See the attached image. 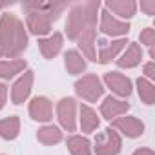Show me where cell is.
Listing matches in <instances>:
<instances>
[{
    "label": "cell",
    "mask_w": 155,
    "mask_h": 155,
    "mask_svg": "<svg viewBox=\"0 0 155 155\" xmlns=\"http://www.w3.org/2000/svg\"><path fill=\"white\" fill-rule=\"evenodd\" d=\"M64 64H66L68 73H71V75H79V73H82V71L86 69V60H84V57H82L79 51H75V49H71V51L66 53Z\"/></svg>",
    "instance_id": "16"
},
{
    "label": "cell",
    "mask_w": 155,
    "mask_h": 155,
    "mask_svg": "<svg viewBox=\"0 0 155 155\" xmlns=\"http://www.w3.org/2000/svg\"><path fill=\"white\" fill-rule=\"evenodd\" d=\"M133 155H155V153H153V150H150V148H140V150H135Z\"/></svg>",
    "instance_id": "29"
},
{
    "label": "cell",
    "mask_w": 155,
    "mask_h": 155,
    "mask_svg": "<svg viewBox=\"0 0 155 155\" xmlns=\"http://www.w3.org/2000/svg\"><path fill=\"white\" fill-rule=\"evenodd\" d=\"M144 73H146L148 79H155V64L153 62H148L144 66Z\"/></svg>",
    "instance_id": "27"
},
{
    "label": "cell",
    "mask_w": 155,
    "mask_h": 155,
    "mask_svg": "<svg viewBox=\"0 0 155 155\" xmlns=\"http://www.w3.org/2000/svg\"><path fill=\"white\" fill-rule=\"evenodd\" d=\"M140 9H144L146 15H155V0H150V2H140Z\"/></svg>",
    "instance_id": "26"
},
{
    "label": "cell",
    "mask_w": 155,
    "mask_h": 155,
    "mask_svg": "<svg viewBox=\"0 0 155 155\" xmlns=\"http://www.w3.org/2000/svg\"><path fill=\"white\" fill-rule=\"evenodd\" d=\"M75 91H77V95H81L84 101L95 102L99 97H102L104 86H102V82H101V79L97 75H84L82 79H79L75 82Z\"/></svg>",
    "instance_id": "4"
},
{
    "label": "cell",
    "mask_w": 155,
    "mask_h": 155,
    "mask_svg": "<svg viewBox=\"0 0 155 155\" xmlns=\"http://www.w3.org/2000/svg\"><path fill=\"white\" fill-rule=\"evenodd\" d=\"M22 9L26 11V22H28V29L33 33V35H48L49 31H51V18L46 15V13H42V11H38V9H35L29 2H26V4H22Z\"/></svg>",
    "instance_id": "3"
},
{
    "label": "cell",
    "mask_w": 155,
    "mask_h": 155,
    "mask_svg": "<svg viewBox=\"0 0 155 155\" xmlns=\"http://www.w3.org/2000/svg\"><path fill=\"white\" fill-rule=\"evenodd\" d=\"M6 97H8V88L0 82V110H2L4 104H6Z\"/></svg>",
    "instance_id": "28"
},
{
    "label": "cell",
    "mask_w": 155,
    "mask_h": 155,
    "mask_svg": "<svg viewBox=\"0 0 155 155\" xmlns=\"http://www.w3.org/2000/svg\"><path fill=\"white\" fill-rule=\"evenodd\" d=\"M38 48H40V51H42V55L46 58L57 57L60 48H62V35L60 33H53L49 38H40L38 40Z\"/></svg>",
    "instance_id": "14"
},
{
    "label": "cell",
    "mask_w": 155,
    "mask_h": 155,
    "mask_svg": "<svg viewBox=\"0 0 155 155\" xmlns=\"http://www.w3.org/2000/svg\"><path fill=\"white\" fill-rule=\"evenodd\" d=\"M106 8L111 9L113 13H117L122 18H130V17L135 15L137 4L133 0H110V2H106Z\"/></svg>",
    "instance_id": "15"
},
{
    "label": "cell",
    "mask_w": 155,
    "mask_h": 155,
    "mask_svg": "<svg viewBox=\"0 0 155 155\" xmlns=\"http://www.w3.org/2000/svg\"><path fill=\"white\" fill-rule=\"evenodd\" d=\"M81 128L84 133H91L99 128V117L90 106H81Z\"/></svg>",
    "instance_id": "20"
},
{
    "label": "cell",
    "mask_w": 155,
    "mask_h": 155,
    "mask_svg": "<svg viewBox=\"0 0 155 155\" xmlns=\"http://www.w3.org/2000/svg\"><path fill=\"white\" fill-rule=\"evenodd\" d=\"M111 126L115 130L122 131L126 137H139L144 131L142 120H139L135 117H119V119H113V124Z\"/></svg>",
    "instance_id": "10"
},
{
    "label": "cell",
    "mask_w": 155,
    "mask_h": 155,
    "mask_svg": "<svg viewBox=\"0 0 155 155\" xmlns=\"http://www.w3.org/2000/svg\"><path fill=\"white\" fill-rule=\"evenodd\" d=\"M28 48V35L24 24L15 15H2L0 18V57H18Z\"/></svg>",
    "instance_id": "2"
},
{
    "label": "cell",
    "mask_w": 155,
    "mask_h": 155,
    "mask_svg": "<svg viewBox=\"0 0 155 155\" xmlns=\"http://www.w3.org/2000/svg\"><path fill=\"white\" fill-rule=\"evenodd\" d=\"M126 38L120 40H113V42H101V55H99V62L101 64H108L111 58H115L124 48H126Z\"/></svg>",
    "instance_id": "13"
},
{
    "label": "cell",
    "mask_w": 155,
    "mask_h": 155,
    "mask_svg": "<svg viewBox=\"0 0 155 155\" xmlns=\"http://www.w3.org/2000/svg\"><path fill=\"white\" fill-rule=\"evenodd\" d=\"M68 150L71 151V155H91L90 140L81 135H73L68 139Z\"/></svg>",
    "instance_id": "22"
},
{
    "label": "cell",
    "mask_w": 155,
    "mask_h": 155,
    "mask_svg": "<svg viewBox=\"0 0 155 155\" xmlns=\"http://www.w3.org/2000/svg\"><path fill=\"white\" fill-rule=\"evenodd\" d=\"M101 4L97 2H84L71 8L68 22H66V33L68 38L77 40L79 48L90 60H97L95 55V28H97V11Z\"/></svg>",
    "instance_id": "1"
},
{
    "label": "cell",
    "mask_w": 155,
    "mask_h": 155,
    "mask_svg": "<svg viewBox=\"0 0 155 155\" xmlns=\"http://www.w3.org/2000/svg\"><path fill=\"white\" fill-rule=\"evenodd\" d=\"M31 86H33V71L28 69L24 71V75L13 84V90H11V99L15 104H22L29 93H31Z\"/></svg>",
    "instance_id": "7"
},
{
    "label": "cell",
    "mask_w": 155,
    "mask_h": 155,
    "mask_svg": "<svg viewBox=\"0 0 155 155\" xmlns=\"http://www.w3.org/2000/svg\"><path fill=\"white\" fill-rule=\"evenodd\" d=\"M57 113L62 128H66L68 131H75V101L69 97L62 99L57 106Z\"/></svg>",
    "instance_id": "9"
},
{
    "label": "cell",
    "mask_w": 155,
    "mask_h": 155,
    "mask_svg": "<svg viewBox=\"0 0 155 155\" xmlns=\"http://www.w3.org/2000/svg\"><path fill=\"white\" fill-rule=\"evenodd\" d=\"M26 69V60L24 58H15V60H2L0 62V79H11L17 73Z\"/></svg>",
    "instance_id": "17"
},
{
    "label": "cell",
    "mask_w": 155,
    "mask_h": 155,
    "mask_svg": "<svg viewBox=\"0 0 155 155\" xmlns=\"http://www.w3.org/2000/svg\"><path fill=\"white\" fill-rule=\"evenodd\" d=\"M18 131H20V120H18V117L11 115L8 119L0 120V137H2V139L11 140V139H15L18 135Z\"/></svg>",
    "instance_id": "21"
},
{
    "label": "cell",
    "mask_w": 155,
    "mask_h": 155,
    "mask_svg": "<svg viewBox=\"0 0 155 155\" xmlns=\"http://www.w3.org/2000/svg\"><path fill=\"white\" fill-rule=\"evenodd\" d=\"M120 146H122V140H120L119 133L111 128L104 130L95 139V153L97 155H117L120 151Z\"/></svg>",
    "instance_id": "5"
},
{
    "label": "cell",
    "mask_w": 155,
    "mask_h": 155,
    "mask_svg": "<svg viewBox=\"0 0 155 155\" xmlns=\"http://www.w3.org/2000/svg\"><path fill=\"white\" fill-rule=\"evenodd\" d=\"M35 9H38V11H42V13H46L53 22L62 15V11L66 9V4L64 2H29Z\"/></svg>",
    "instance_id": "18"
},
{
    "label": "cell",
    "mask_w": 155,
    "mask_h": 155,
    "mask_svg": "<svg viewBox=\"0 0 155 155\" xmlns=\"http://www.w3.org/2000/svg\"><path fill=\"white\" fill-rule=\"evenodd\" d=\"M101 15H102V17H101V29H102V33H106V35H110V37H115V35H128V31H130V24H128V22L117 20L115 17L110 15L108 9H104Z\"/></svg>",
    "instance_id": "8"
},
{
    "label": "cell",
    "mask_w": 155,
    "mask_h": 155,
    "mask_svg": "<svg viewBox=\"0 0 155 155\" xmlns=\"http://www.w3.org/2000/svg\"><path fill=\"white\" fill-rule=\"evenodd\" d=\"M140 42L148 46L150 57L155 58V49H153V44H155V29H153V28H146V29L140 33Z\"/></svg>",
    "instance_id": "25"
},
{
    "label": "cell",
    "mask_w": 155,
    "mask_h": 155,
    "mask_svg": "<svg viewBox=\"0 0 155 155\" xmlns=\"http://www.w3.org/2000/svg\"><path fill=\"white\" fill-rule=\"evenodd\" d=\"M140 58H142V49H140V46H139V44H130V48H128L126 53L117 60V64H119L120 68H133V66H137V64L140 62Z\"/></svg>",
    "instance_id": "19"
},
{
    "label": "cell",
    "mask_w": 155,
    "mask_h": 155,
    "mask_svg": "<svg viewBox=\"0 0 155 155\" xmlns=\"http://www.w3.org/2000/svg\"><path fill=\"white\" fill-rule=\"evenodd\" d=\"M137 90H139V97L142 99V102H146V104H153L155 102V88L146 79H139L137 81Z\"/></svg>",
    "instance_id": "24"
},
{
    "label": "cell",
    "mask_w": 155,
    "mask_h": 155,
    "mask_svg": "<svg viewBox=\"0 0 155 155\" xmlns=\"http://www.w3.org/2000/svg\"><path fill=\"white\" fill-rule=\"evenodd\" d=\"M104 82L119 97H130L131 95V81L128 79L126 75H122V73H117V71L106 73L104 75Z\"/></svg>",
    "instance_id": "6"
},
{
    "label": "cell",
    "mask_w": 155,
    "mask_h": 155,
    "mask_svg": "<svg viewBox=\"0 0 155 155\" xmlns=\"http://www.w3.org/2000/svg\"><path fill=\"white\" fill-rule=\"evenodd\" d=\"M29 115L33 120H40V122H48L53 113H51V102L46 97H35L29 104Z\"/></svg>",
    "instance_id": "11"
},
{
    "label": "cell",
    "mask_w": 155,
    "mask_h": 155,
    "mask_svg": "<svg viewBox=\"0 0 155 155\" xmlns=\"http://www.w3.org/2000/svg\"><path fill=\"white\" fill-rule=\"evenodd\" d=\"M37 139H38L42 144L51 146V144H57V142L62 140V131H60L57 126H44V128L38 130Z\"/></svg>",
    "instance_id": "23"
},
{
    "label": "cell",
    "mask_w": 155,
    "mask_h": 155,
    "mask_svg": "<svg viewBox=\"0 0 155 155\" xmlns=\"http://www.w3.org/2000/svg\"><path fill=\"white\" fill-rule=\"evenodd\" d=\"M128 110H130V104L124 102V101H119V99H115V97H106L104 102L101 104V113H102L108 120H111V119H115V117L126 113Z\"/></svg>",
    "instance_id": "12"
}]
</instances>
